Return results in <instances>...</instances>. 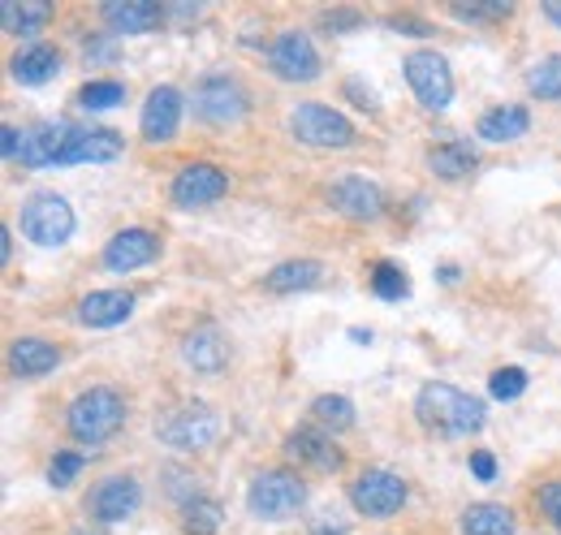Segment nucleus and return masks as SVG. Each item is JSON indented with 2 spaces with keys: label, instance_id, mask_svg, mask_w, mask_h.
Segmentation results:
<instances>
[{
  "label": "nucleus",
  "instance_id": "nucleus-47",
  "mask_svg": "<svg viewBox=\"0 0 561 535\" xmlns=\"http://www.w3.org/2000/svg\"><path fill=\"white\" fill-rule=\"evenodd\" d=\"M73 535H87V532H73Z\"/></svg>",
  "mask_w": 561,
  "mask_h": 535
},
{
  "label": "nucleus",
  "instance_id": "nucleus-41",
  "mask_svg": "<svg viewBox=\"0 0 561 535\" xmlns=\"http://www.w3.org/2000/svg\"><path fill=\"white\" fill-rule=\"evenodd\" d=\"M117 57V48L108 44V39H95V44H87V61H113Z\"/></svg>",
  "mask_w": 561,
  "mask_h": 535
},
{
  "label": "nucleus",
  "instance_id": "nucleus-44",
  "mask_svg": "<svg viewBox=\"0 0 561 535\" xmlns=\"http://www.w3.org/2000/svg\"><path fill=\"white\" fill-rule=\"evenodd\" d=\"M9 260H13V234L4 229V234H0V264H9Z\"/></svg>",
  "mask_w": 561,
  "mask_h": 535
},
{
  "label": "nucleus",
  "instance_id": "nucleus-32",
  "mask_svg": "<svg viewBox=\"0 0 561 535\" xmlns=\"http://www.w3.org/2000/svg\"><path fill=\"white\" fill-rule=\"evenodd\" d=\"M311 414H316L329 432H346V428H354V401L342 398V394H320V398L311 401Z\"/></svg>",
  "mask_w": 561,
  "mask_h": 535
},
{
  "label": "nucleus",
  "instance_id": "nucleus-42",
  "mask_svg": "<svg viewBox=\"0 0 561 535\" xmlns=\"http://www.w3.org/2000/svg\"><path fill=\"white\" fill-rule=\"evenodd\" d=\"M393 26H398L402 35H432V26H427V22H411V18H393Z\"/></svg>",
  "mask_w": 561,
  "mask_h": 535
},
{
  "label": "nucleus",
  "instance_id": "nucleus-18",
  "mask_svg": "<svg viewBox=\"0 0 561 535\" xmlns=\"http://www.w3.org/2000/svg\"><path fill=\"white\" fill-rule=\"evenodd\" d=\"M156 255H160V238L151 229H122L104 247V268L108 272H135V268L151 264Z\"/></svg>",
  "mask_w": 561,
  "mask_h": 535
},
{
  "label": "nucleus",
  "instance_id": "nucleus-8",
  "mask_svg": "<svg viewBox=\"0 0 561 535\" xmlns=\"http://www.w3.org/2000/svg\"><path fill=\"white\" fill-rule=\"evenodd\" d=\"M247 109H251V100H247L242 82L229 73H211L195 87V117L208 126H233L247 117Z\"/></svg>",
  "mask_w": 561,
  "mask_h": 535
},
{
  "label": "nucleus",
  "instance_id": "nucleus-1",
  "mask_svg": "<svg viewBox=\"0 0 561 535\" xmlns=\"http://www.w3.org/2000/svg\"><path fill=\"white\" fill-rule=\"evenodd\" d=\"M415 419L432 436L462 441V436L484 428L489 410H484L480 398H471V394H462V389H454L445 380H432V385H423L420 394H415Z\"/></svg>",
  "mask_w": 561,
  "mask_h": 535
},
{
  "label": "nucleus",
  "instance_id": "nucleus-37",
  "mask_svg": "<svg viewBox=\"0 0 561 535\" xmlns=\"http://www.w3.org/2000/svg\"><path fill=\"white\" fill-rule=\"evenodd\" d=\"M540 510H545V519L561 532V479L540 488Z\"/></svg>",
  "mask_w": 561,
  "mask_h": 535
},
{
  "label": "nucleus",
  "instance_id": "nucleus-29",
  "mask_svg": "<svg viewBox=\"0 0 561 535\" xmlns=\"http://www.w3.org/2000/svg\"><path fill=\"white\" fill-rule=\"evenodd\" d=\"M220 519H225V510L211 497H191L182 505V532L186 535H216L220 532Z\"/></svg>",
  "mask_w": 561,
  "mask_h": 535
},
{
  "label": "nucleus",
  "instance_id": "nucleus-33",
  "mask_svg": "<svg viewBox=\"0 0 561 535\" xmlns=\"http://www.w3.org/2000/svg\"><path fill=\"white\" fill-rule=\"evenodd\" d=\"M371 289H376V298H385V303H402V298L411 294V276L398 264L380 260V264L371 268Z\"/></svg>",
  "mask_w": 561,
  "mask_h": 535
},
{
  "label": "nucleus",
  "instance_id": "nucleus-2",
  "mask_svg": "<svg viewBox=\"0 0 561 535\" xmlns=\"http://www.w3.org/2000/svg\"><path fill=\"white\" fill-rule=\"evenodd\" d=\"M66 428L78 445H104L126 428V398L108 385H95L78 394L66 410Z\"/></svg>",
  "mask_w": 561,
  "mask_h": 535
},
{
  "label": "nucleus",
  "instance_id": "nucleus-17",
  "mask_svg": "<svg viewBox=\"0 0 561 535\" xmlns=\"http://www.w3.org/2000/svg\"><path fill=\"white\" fill-rule=\"evenodd\" d=\"M122 151H126V143H122V134H117V130H100V126H73L61 169H70V164H108V160H117Z\"/></svg>",
  "mask_w": 561,
  "mask_h": 535
},
{
  "label": "nucleus",
  "instance_id": "nucleus-9",
  "mask_svg": "<svg viewBox=\"0 0 561 535\" xmlns=\"http://www.w3.org/2000/svg\"><path fill=\"white\" fill-rule=\"evenodd\" d=\"M407 82L427 113H445L454 100V69L440 53H411L407 57Z\"/></svg>",
  "mask_w": 561,
  "mask_h": 535
},
{
  "label": "nucleus",
  "instance_id": "nucleus-12",
  "mask_svg": "<svg viewBox=\"0 0 561 535\" xmlns=\"http://www.w3.org/2000/svg\"><path fill=\"white\" fill-rule=\"evenodd\" d=\"M225 191H229V173L225 169H216L208 160H191V164L178 169V178L169 186V200L178 207H208V203L225 200Z\"/></svg>",
  "mask_w": 561,
  "mask_h": 535
},
{
  "label": "nucleus",
  "instance_id": "nucleus-25",
  "mask_svg": "<svg viewBox=\"0 0 561 535\" xmlns=\"http://www.w3.org/2000/svg\"><path fill=\"white\" fill-rule=\"evenodd\" d=\"M476 164H480V156H476V147L462 143V138H445V143H432V147H427V169H432L436 178H445V182L467 178Z\"/></svg>",
  "mask_w": 561,
  "mask_h": 535
},
{
  "label": "nucleus",
  "instance_id": "nucleus-36",
  "mask_svg": "<svg viewBox=\"0 0 561 535\" xmlns=\"http://www.w3.org/2000/svg\"><path fill=\"white\" fill-rule=\"evenodd\" d=\"M82 467H87V458H82V454H73V449H61V454L48 463V483H53V488H70L73 479L82 475Z\"/></svg>",
  "mask_w": 561,
  "mask_h": 535
},
{
  "label": "nucleus",
  "instance_id": "nucleus-21",
  "mask_svg": "<svg viewBox=\"0 0 561 535\" xmlns=\"http://www.w3.org/2000/svg\"><path fill=\"white\" fill-rule=\"evenodd\" d=\"M182 126V91L178 87H156L142 104V138L147 143H169Z\"/></svg>",
  "mask_w": 561,
  "mask_h": 535
},
{
  "label": "nucleus",
  "instance_id": "nucleus-45",
  "mask_svg": "<svg viewBox=\"0 0 561 535\" xmlns=\"http://www.w3.org/2000/svg\"><path fill=\"white\" fill-rule=\"evenodd\" d=\"M316 535H346V523H316Z\"/></svg>",
  "mask_w": 561,
  "mask_h": 535
},
{
  "label": "nucleus",
  "instance_id": "nucleus-22",
  "mask_svg": "<svg viewBox=\"0 0 561 535\" xmlns=\"http://www.w3.org/2000/svg\"><path fill=\"white\" fill-rule=\"evenodd\" d=\"M182 358L199 372V376H220L229 367V341L216 325H199L195 333H186L182 341Z\"/></svg>",
  "mask_w": 561,
  "mask_h": 535
},
{
  "label": "nucleus",
  "instance_id": "nucleus-30",
  "mask_svg": "<svg viewBox=\"0 0 561 535\" xmlns=\"http://www.w3.org/2000/svg\"><path fill=\"white\" fill-rule=\"evenodd\" d=\"M449 13L458 22H471V26H496L514 13V4H505V0H458V4H449Z\"/></svg>",
  "mask_w": 561,
  "mask_h": 535
},
{
  "label": "nucleus",
  "instance_id": "nucleus-11",
  "mask_svg": "<svg viewBox=\"0 0 561 535\" xmlns=\"http://www.w3.org/2000/svg\"><path fill=\"white\" fill-rule=\"evenodd\" d=\"M268 66L280 82H316L320 78V53L311 44V35L302 31H280L268 48Z\"/></svg>",
  "mask_w": 561,
  "mask_h": 535
},
{
  "label": "nucleus",
  "instance_id": "nucleus-19",
  "mask_svg": "<svg viewBox=\"0 0 561 535\" xmlns=\"http://www.w3.org/2000/svg\"><path fill=\"white\" fill-rule=\"evenodd\" d=\"M135 311V294L126 289H91L82 303H78V325L87 329H117L126 325Z\"/></svg>",
  "mask_w": 561,
  "mask_h": 535
},
{
  "label": "nucleus",
  "instance_id": "nucleus-27",
  "mask_svg": "<svg viewBox=\"0 0 561 535\" xmlns=\"http://www.w3.org/2000/svg\"><path fill=\"white\" fill-rule=\"evenodd\" d=\"M527 130H531V113L523 104H501V109L484 113L480 126H476V134L489 138V143H514V138H523Z\"/></svg>",
  "mask_w": 561,
  "mask_h": 535
},
{
  "label": "nucleus",
  "instance_id": "nucleus-35",
  "mask_svg": "<svg viewBox=\"0 0 561 535\" xmlns=\"http://www.w3.org/2000/svg\"><path fill=\"white\" fill-rule=\"evenodd\" d=\"M523 389H527V372H523V367H496L489 376V394L496 401L523 398Z\"/></svg>",
  "mask_w": 561,
  "mask_h": 535
},
{
  "label": "nucleus",
  "instance_id": "nucleus-6",
  "mask_svg": "<svg viewBox=\"0 0 561 535\" xmlns=\"http://www.w3.org/2000/svg\"><path fill=\"white\" fill-rule=\"evenodd\" d=\"M289 130H294L298 143L320 147V151L351 147L354 143L351 117H342V113H337V109H329V104H298V109L289 113Z\"/></svg>",
  "mask_w": 561,
  "mask_h": 535
},
{
  "label": "nucleus",
  "instance_id": "nucleus-3",
  "mask_svg": "<svg viewBox=\"0 0 561 535\" xmlns=\"http://www.w3.org/2000/svg\"><path fill=\"white\" fill-rule=\"evenodd\" d=\"M307 501V483L294 475V470H260L247 488V510L264 523H280V519H294Z\"/></svg>",
  "mask_w": 561,
  "mask_h": 535
},
{
  "label": "nucleus",
  "instance_id": "nucleus-39",
  "mask_svg": "<svg viewBox=\"0 0 561 535\" xmlns=\"http://www.w3.org/2000/svg\"><path fill=\"white\" fill-rule=\"evenodd\" d=\"M358 22H363V18H358L354 9H333V13H324V26H333V35H346Z\"/></svg>",
  "mask_w": 561,
  "mask_h": 535
},
{
  "label": "nucleus",
  "instance_id": "nucleus-43",
  "mask_svg": "<svg viewBox=\"0 0 561 535\" xmlns=\"http://www.w3.org/2000/svg\"><path fill=\"white\" fill-rule=\"evenodd\" d=\"M346 91H351V95H358V100H354L358 109H371V113H376V100H371V91H363L358 82H346Z\"/></svg>",
  "mask_w": 561,
  "mask_h": 535
},
{
  "label": "nucleus",
  "instance_id": "nucleus-34",
  "mask_svg": "<svg viewBox=\"0 0 561 535\" xmlns=\"http://www.w3.org/2000/svg\"><path fill=\"white\" fill-rule=\"evenodd\" d=\"M527 91L536 100H561V57H545L527 73Z\"/></svg>",
  "mask_w": 561,
  "mask_h": 535
},
{
  "label": "nucleus",
  "instance_id": "nucleus-5",
  "mask_svg": "<svg viewBox=\"0 0 561 535\" xmlns=\"http://www.w3.org/2000/svg\"><path fill=\"white\" fill-rule=\"evenodd\" d=\"M22 234L35 247H61L73 234V207L53 191H39L22 203Z\"/></svg>",
  "mask_w": 561,
  "mask_h": 535
},
{
  "label": "nucleus",
  "instance_id": "nucleus-23",
  "mask_svg": "<svg viewBox=\"0 0 561 535\" xmlns=\"http://www.w3.org/2000/svg\"><path fill=\"white\" fill-rule=\"evenodd\" d=\"M57 69H61V53H57L53 44H31V48H22V53L9 61L13 82H22V87H44V82L57 78Z\"/></svg>",
  "mask_w": 561,
  "mask_h": 535
},
{
  "label": "nucleus",
  "instance_id": "nucleus-28",
  "mask_svg": "<svg viewBox=\"0 0 561 535\" xmlns=\"http://www.w3.org/2000/svg\"><path fill=\"white\" fill-rule=\"evenodd\" d=\"M514 510L496 505V501H480L462 510V535H514Z\"/></svg>",
  "mask_w": 561,
  "mask_h": 535
},
{
  "label": "nucleus",
  "instance_id": "nucleus-20",
  "mask_svg": "<svg viewBox=\"0 0 561 535\" xmlns=\"http://www.w3.org/2000/svg\"><path fill=\"white\" fill-rule=\"evenodd\" d=\"M57 367H61V350L53 341H44V337H13V345H9V372L18 380H39V376H48Z\"/></svg>",
  "mask_w": 561,
  "mask_h": 535
},
{
  "label": "nucleus",
  "instance_id": "nucleus-14",
  "mask_svg": "<svg viewBox=\"0 0 561 535\" xmlns=\"http://www.w3.org/2000/svg\"><path fill=\"white\" fill-rule=\"evenodd\" d=\"M285 454L298 463V467H311V470H324V475H337L346 467V454L333 445L329 432H316V428H294L285 436Z\"/></svg>",
  "mask_w": 561,
  "mask_h": 535
},
{
  "label": "nucleus",
  "instance_id": "nucleus-13",
  "mask_svg": "<svg viewBox=\"0 0 561 535\" xmlns=\"http://www.w3.org/2000/svg\"><path fill=\"white\" fill-rule=\"evenodd\" d=\"M70 122H39L31 130H22V147H18V164L22 169H61L66 147H70Z\"/></svg>",
  "mask_w": 561,
  "mask_h": 535
},
{
  "label": "nucleus",
  "instance_id": "nucleus-38",
  "mask_svg": "<svg viewBox=\"0 0 561 535\" xmlns=\"http://www.w3.org/2000/svg\"><path fill=\"white\" fill-rule=\"evenodd\" d=\"M471 475H476L480 483H492V479H496V458H492L489 449H476V454H471Z\"/></svg>",
  "mask_w": 561,
  "mask_h": 535
},
{
  "label": "nucleus",
  "instance_id": "nucleus-16",
  "mask_svg": "<svg viewBox=\"0 0 561 535\" xmlns=\"http://www.w3.org/2000/svg\"><path fill=\"white\" fill-rule=\"evenodd\" d=\"M100 18L113 26V35H151L169 18V9L156 0H113L100 4Z\"/></svg>",
  "mask_w": 561,
  "mask_h": 535
},
{
  "label": "nucleus",
  "instance_id": "nucleus-10",
  "mask_svg": "<svg viewBox=\"0 0 561 535\" xmlns=\"http://www.w3.org/2000/svg\"><path fill=\"white\" fill-rule=\"evenodd\" d=\"M142 505V483L135 475H108V479H100L95 488H91V497H87V510H91V519H100V523H126V519H135Z\"/></svg>",
  "mask_w": 561,
  "mask_h": 535
},
{
  "label": "nucleus",
  "instance_id": "nucleus-46",
  "mask_svg": "<svg viewBox=\"0 0 561 535\" xmlns=\"http://www.w3.org/2000/svg\"><path fill=\"white\" fill-rule=\"evenodd\" d=\"M545 18L561 31V0H549V4H545Z\"/></svg>",
  "mask_w": 561,
  "mask_h": 535
},
{
  "label": "nucleus",
  "instance_id": "nucleus-7",
  "mask_svg": "<svg viewBox=\"0 0 561 535\" xmlns=\"http://www.w3.org/2000/svg\"><path fill=\"white\" fill-rule=\"evenodd\" d=\"M407 497H411L407 479L380 467L363 470L351 483V505L358 514H367V519H393V514L407 505Z\"/></svg>",
  "mask_w": 561,
  "mask_h": 535
},
{
  "label": "nucleus",
  "instance_id": "nucleus-40",
  "mask_svg": "<svg viewBox=\"0 0 561 535\" xmlns=\"http://www.w3.org/2000/svg\"><path fill=\"white\" fill-rule=\"evenodd\" d=\"M0 147H4V160H18V147H22V130H18V126H4V130H0Z\"/></svg>",
  "mask_w": 561,
  "mask_h": 535
},
{
  "label": "nucleus",
  "instance_id": "nucleus-26",
  "mask_svg": "<svg viewBox=\"0 0 561 535\" xmlns=\"http://www.w3.org/2000/svg\"><path fill=\"white\" fill-rule=\"evenodd\" d=\"M324 281V264L320 260H285L264 276L268 294H298V289H316Z\"/></svg>",
  "mask_w": 561,
  "mask_h": 535
},
{
  "label": "nucleus",
  "instance_id": "nucleus-4",
  "mask_svg": "<svg viewBox=\"0 0 561 535\" xmlns=\"http://www.w3.org/2000/svg\"><path fill=\"white\" fill-rule=\"evenodd\" d=\"M156 436H160L164 445L182 449V454H199V449H211V445H216V436H220V414H216L211 406H204V401L178 406V410H169V414L156 423Z\"/></svg>",
  "mask_w": 561,
  "mask_h": 535
},
{
  "label": "nucleus",
  "instance_id": "nucleus-15",
  "mask_svg": "<svg viewBox=\"0 0 561 535\" xmlns=\"http://www.w3.org/2000/svg\"><path fill=\"white\" fill-rule=\"evenodd\" d=\"M329 203H333V212H342L346 220H376V216L385 212L380 186L367 182V178H358V173L337 178V182L329 186Z\"/></svg>",
  "mask_w": 561,
  "mask_h": 535
},
{
  "label": "nucleus",
  "instance_id": "nucleus-24",
  "mask_svg": "<svg viewBox=\"0 0 561 535\" xmlns=\"http://www.w3.org/2000/svg\"><path fill=\"white\" fill-rule=\"evenodd\" d=\"M53 18V4L44 0H0V26L4 35H18V39H35Z\"/></svg>",
  "mask_w": 561,
  "mask_h": 535
},
{
  "label": "nucleus",
  "instance_id": "nucleus-31",
  "mask_svg": "<svg viewBox=\"0 0 561 535\" xmlns=\"http://www.w3.org/2000/svg\"><path fill=\"white\" fill-rule=\"evenodd\" d=\"M73 100H78L87 113H108V109H117V104L126 100V87H122L117 78H95V82H87Z\"/></svg>",
  "mask_w": 561,
  "mask_h": 535
}]
</instances>
